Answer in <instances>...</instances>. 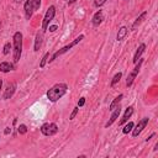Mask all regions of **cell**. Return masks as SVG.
<instances>
[{
  "mask_svg": "<svg viewBox=\"0 0 158 158\" xmlns=\"http://www.w3.org/2000/svg\"><path fill=\"white\" fill-rule=\"evenodd\" d=\"M67 90H68L67 84H64V83H58V84L53 85V86L47 91L46 95H47V99H48L51 102H56V101H58L60 98H63V96L65 95Z\"/></svg>",
  "mask_w": 158,
  "mask_h": 158,
  "instance_id": "cell-1",
  "label": "cell"
},
{
  "mask_svg": "<svg viewBox=\"0 0 158 158\" xmlns=\"http://www.w3.org/2000/svg\"><path fill=\"white\" fill-rule=\"evenodd\" d=\"M14 63H19L21 54H22V33L20 31L14 33Z\"/></svg>",
  "mask_w": 158,
  "mask_h": 158,
  "instance_id": "cell-2",
  "label": "cell"
},
{
  "mask_svg": "<svg viewBox=\"0 0 158 158\" xmlns=\"http://www.w3.org/2000/svg\"><path fill=\"white\" fill-rule=\"evenodd\" d=\"M83 38H84V35H79V36H78L77 38H74V40H73V41H72L70 43H68L67 46H64V47H62L60 49H58V51H56V52L53 53V56L51 57V59H48V62L51 63V62H53V60H56V59H57V58H58L59 56H62V54H64V53H67L68 51H70V49H72V48H73L74 46H77V44H78V43H79V42H80V41H81Z\"/></svg>",
  "mask_w": 158,
  "mask_h": 158,
  "instance_id": "cell-3",
  "label": "cell"
},
{
  "mask_svg": "<svg viewBox=\"0 0 158 158\" xmlns=\"http://www.w3.org/2000/svg\"><path fill=\"white\" fill-rule=\"evenodd\" d=\"M40 6H41V0H26L25 1V5H23L26 19L30 20L32 17L33 12L40 9Z\"/></svg>",
  "mask_w": 158,
  "mask_h": 158,
  "instance_id": "cell-4",
  "label": "cell"
},
{
  "mask_svg": "<svg viewBox=\"0 0 158 158\" xmlns=\"http://www.w3.org/2000/svg\"><path fill=\"white\" fill-rule=\"evenodd\" d=\"M54 15H56V6L54 5H51L47 9L46 14H44V17H43V21H42V30H47L48 28L51 21L54 19Z\"/></svg>",
  "mask_w": 158,
  "mask_h": 158,
  "instance_id": "cell-5",
  "label": "cell"
},
{
  "mask_svg": "<svg viewBox=\"0 0 158 158\" xmlns=\"http://www.w3.org/2000/svg\"><path fill=\"white\" fill-rule=\"evenodd\" d=\"M142 63H143V58L141 57L138 60H137V63H136V67L132 69V72L127 75V80H126V86L127 88H130L132 84H133V80L136 79V77H137V74L139 73V69H141V65H142Z\"/></svg>",
  "mask_w": 158,
  "mask_h": 158,
  "instance_id": "cell-6",
  "label": "cell"
},
{
  "mask_svg": "<svg viewBox=\"0 0 158 158\" xmlns=\"http://www.w3.org/2000/svg\"><path fill=\"white\" fill-rule=\"evenodd\" d=\"M41 132L44 136H53L58 132V126L54 122H46L41 126Z\"/></svg>",
  "mask_w": 158,
  "mask_h": 158,
  "instance_id": "cell-7",
  "label": "cell"
},
{
  "mask_svg": "<svg viewBox=\"0 0 158 158\" xmlns=\"http://www.w3.org/2000/svg\"><path fill=\"white\" fill-rule=\"evenodd\" d=\"M148 120H149L148 117H143L142 120L138 121V123L136 125V127L133 126L135 128H132V137H137V136L143 131V128H144V127L147 126V123H148Z\"/></svg>",
  "mask_w": 158,
  "mask_h": 158,
  "instance_id": "cell-8",
  "label": "cell"
},
{
  "mask_svg": "<svg viewBox=\"0 0 158 158\" xmlns=\"http://www.w3.org/2000/svg\"><path fill=\"white\" fill-rule=\"evenodd\" d=\"M43 35H44V30H40V31L36 33V38H35V47H33V51H35V52H38V51H40V48L42 47Z\"/></svg>",
  "mask_w": 158,
  "mask_h": 158,
  "instance_id": "cell-9",
  "label": "cell"
},
{
  "mask_svg": "<svg viewBox=\"0 0 158 158\" xmlns=\"http://www.w3.org/2000/svg\"><path fill=\"white\" fill-rule=\"evenodd\" d=\"M120 114H121V106L118 105V106H116L114 110H112V114H111V116H110V118H109V121L105 123V127H109V126H111L116 120H117V117L120 116Z\"/></svg>",
  "mask_w": 158,
  "mask_h": 158,
  "instance_id": "cell-10",
  "label": "cell"
},
{
  "mask_svg": "<svg viewBox=\"0 0 158 158\" xmlns=\"http://www.w3.org/2000/svg\"><path fill=\"white\" fill-rule=\"evenodd\" d=\"M15 90H16V83H9L7 86H6V89H5V93H4V95H2L4 100L10 99V98L14 95Z\"/></svg>",
  "mask_w": 158,
  "mask_h": 158,
  "instance_id": "cell-11",
  "label": "cell"
},
{
  "mask_svg": "<svg viewBox=\"0 0 158 158\" xmlns=\"http://www.w3.org/2000/svg\"><path fill=\"white\" fill-rule=\"evenodd\" d=\"M147 15H148V12H147V11H143V12H142V14H141V15H139V16H138L136 20H135V22L132 23V27H131V30H132V31L137 30V27H138V26H139V25H141V23H142V22L146 20Z\"/></svg>",
  "mask_w": 158,
  "mask_h": 158,
  "instance_id": "cell-12",
  "label": "cell"
},
{
  "mask_svg": "<svg viewBox=\"0 0 158 158\" xmlns=\"http://www.w3.org/2000/svg\"><path fill=\"white\" fill-rule=\"evenodd\" d=\"M102 20H104V14H102L101 10H99V11H96V12L94 14V16H93V19H91V23H93L94 26H99V25L102 22Z\"/></svg>",
  "mask_w": 158,
  "mask_h": 158,
  "instance_id": "cell-13",
  "label": "cell"
},
{
  "mask_svg": "<svg viewBox=\"0 0 158 158\" xmlns=\"http://www.w3.org/2000/svg\"><path fill=\"white\" fill-rule=\"evenodd\" d=\"M132 114H133V106H128V107L125 110V114H123L122 118L118 121V125H123L125 122H127L128 118L132 116Z\"/></svg>",
  "mask_w": 158,
  "mask_h": 158,
  "instance_id": "cell-14",
  "label": "cell"
},
{
  "mask_svg": "<svg viewBox=\"0 0 158 158\" xmlns=\"http://www.w3.org/2000/svg\"><path fill=\"white\" fill-rule=\"evenodd\" d=\"M144 49H146V44H144V43H141V44L138 46V48H137V51H136L135 56H133V59H132V62H133L135 64H136V63H137V60L141 58V56L143 54Z\"/></svg>",
  "mask_w": 158,
  "mask_h": 158,
  "instance_id": "cell-15",
  "label": "cell"
},
{
  "mask_svg": "<svg viewBox=\"0 0 158 158\" xmlns=\"http://www.w3.org/2000/svg\"><path fill=\"white\" fill-rule=\"evenodd\" d=\"M14 69H15L14 64H11L9 62H1L0 63V72H2V73H9L10 70H14Z\"/></svg>",
  "mask_w": 158,
  "mask_h": 158,
  "instance_id": "cell-16",
  "label": "cell"
},
{
  "mask_svg": "<svg viewBox=\"0 0 158 158\" xmlns=\"http://www.w3.org/2000/svg\"><path fill=\"white\" fill-rule=\"evenodd\" d=\"M122 98H123V94H120L118 96H116V98L112 100V102L109 105V110H110V111H112L116 106H118V105H120V102H121V100H122Z\"/></svg>",
  "mask_w": 158,
  "mask_h": 158,
  "instance_id": "cell-17",
  "label": "cell"
},
{
  "mask_svg": "<svg viewBox=\"0 0 158 158\" xmlns=\"http://www.w3.org/2000/svg\"><path fill=\"white\" fill-rule=\"evenodd\" d=\"M127 32H128L127 27H125V26L120 27V30H118V32H117V35H116V40H117V41H122V40L126 37Z\"/></svg>",
  "mask_w": 158,
  "mask_h": 158,
  "instance_id": "cell-18",
  "label": "cell"
},
{
  "mask_svg": "<svg viewBox=\"0 0 158 158\" xmlns=\"http://www.w3.org/2000/svg\"><path fill=\"white\" fill-rule=\"evenodd\" d=\"M121 78H122V73L121 72H118V73H116L115 75H114V78H112V80H111V86H115L120 80H121Z\"/></svg>",
  "mask_w": 158,
  "mask_h": 158,
  "instance_id": "cell-19",
  "label": "cell"
},
{
  "mask_svg": "<svg viewBox=\"0 0 158 158\" xmlns=\"http://www.w3.org/2000/svg\"><path fill=\"white\" fill-rule=\"evenodd\" d=\"M133 126H135V125H133V122H132V121H130V122H128V123H127V125H126V126L123 127V130H122V133L127 135L128 132H131V131H132Z\"/></svg>",
  "mask_w": 158,
  "mask_h": 158,
  "instance_id": "cell-20",
  "label": "cell"
},
{
  "mask_svg": "<svg viewBox=\"0 0 158 158\" xmlns=\"http://www.w3.org/2000/svg\"><path fill=\"white\" fill-rule=\"evenodd\" d=\"M48 58H49V52H47V53L42 57V59H41V62H40V68H43V67L46 65V63H47Z\"/></svg>",
  "mask_w": 158,
  "mask_h": 158,
  "instance_id": "cell-21",
  "label": "cell"
},
{
  "mask_svg": "<svg viewBox=\"0 0 158 158\" xmlns=\"http://www.w3.org/2000/svg\"><path fill=\"white\" fill-rule=\"evenodd\" d=\"M17 132H19L20 135H25V133L27 132V126H26L25 123H21V125L17 127Z\"/></svg>",
  "mask_w": 158,
  "mask_h": 158,
  "instance_id": "cell-22",
  "label": "cell"
},
{
  "mask_svg": "<svg viewBox=\"0 0 158 158\" xmlns=\"http://www.w3.org/2000/svg\"><path fill=\"white\" fill-rule=\"evenodd\" d=\"M10 49H11V44H10V42H6V43L4 44V49H2V53H4L5 56H7V54L10 53Z\"/></svg>",
  "mask_w": 158,
  "mask_h": 158,
  "instance_id": "cell-23",
  "label": "cell"
},
{
  "mask_svg": "<svg viewBox=\"0 0 158 158\" xmlns=\"http://www.w3.org/2000/svg\"><path fill=\"white\" fill-rule=\"evenodd\" d=\"M78 111H79V106H75V107L73 109V111H72L70 116H69V120H73V118H75V116H77Z\"/></svg>",
  "mask_w": 158,
  "mask_h": 158,
  "instance_id": "cell-24",
  "label": "cell"
},
{
  "mask_svg": "<svg viewBox=\"0 0 158 158\" xmlns=\"http://www.w3.org/2000/svg\"><path fill=\"white\" fill-rule=\"evenodd\" d=\"M106 1H107V0H94V6L100 7V6H102V5H104Z\"/></svg>",
  "mask_w": 158,
  "mask_h": 158,
  "instance_id": "cell-25",
  "label": "cell"
},
{
  "mask_svg": "<svg viewBox=\"0 0 158 158\" xmlns=\"http://www.w3.org/2000/svg\"><path fill=\"white\" fill-rule=\"evenodd\" d=\"M84 104H85V98H80L78 101V106L81 107V106H84Z\"/></svg>",
  "mask_w": 158,
  "mask_h": 158,
  "instance_id": "cell-26",
  "label": "cell"
},
{
  "mask_svg": "<svg viewBox=\"0 0 158 158\" xmlns=\"http://www.w3.org/2000/svg\"><path fill=\"white\" fill-rule=\"evenodd\" d=\"M57 28H58V27H57L56 25H53V26H49V31H51V32H54Z\"/></svg>",
  "mask_w": 158,
  "mask_h": 158,
  "instance_id": "cell-27",
  "label": "cell"
},
{
  "mask_svg": "<svg viewBox=\"0 0 158 158\" xmlns=\"http://www.w3.org/2000/svg\"><path fill=\"white\" fill-rule=\"evenodd\" d=\"M9 133H11V128H10V127H6V130H5V135H9Z\"/></svg>",
  "mask_w": 158,
  "mask_h": 158,
  "instance_id": "cell-28",
  "label": "cell"
},
{
  "mask_svg": "<svg viewBox=\"0 0 158 158\" xmlns=\"http://www.w3.org/2000/svg\"><path fill=\"white\" fill-rule=\"evenodd\" d=\"M154 136H156V133H152V135H151V136H149V137H148V138H147V139H146V142H148V141H149V139H152V138H153V137H154Z\"/></svg>",
  "mask_w": 158,
  "mask_h": 158,
  "instance_id": "cell-29",
  "label": "cell"
},
{
  "mask_svg": "<svg viewBox=\"0 0 158 158\" xmlns=\"http://www.w3.org/2000/svg\"><path fill=\"white\" fill-rule=\"evenodd\" d=\"M1 86H2V80L0 79V90H1Z\"/></svg>",
  "mask_w": 158,
  "mask_h": 158,
  "instance_id": "cell-30",
  "label": "cell"
},
{
  "mask_svg": "<svg viewBox=\"0 0 158 158\" xmlns=\"http://www.w3.org/2000/svg\"><path fill=\"white\" fill-rule=\"evenodd\" d=\"M74 1H77V0H69V2L72 4V2H74Z\"/></svg>",
  "mask_w": 158,
  "mask_h": 158,
  "instance_id": "cell-31",
  "label": "cell"
},
{
  "mask_svg": "<svg viewBox=\"0 0 158 158\" xmlns=\"http://www.w3.org/2000/svg\"><path fill=\"white\" fill-rule=\"evenodd\" d=\"M15 1H16V2H21L22 0H15Z\"/></svg>",
  "mask_w": 158,
  "mask_h": 158,
  "instance_id": "cell-32",
  "label": "cell"
}]
</instances>
